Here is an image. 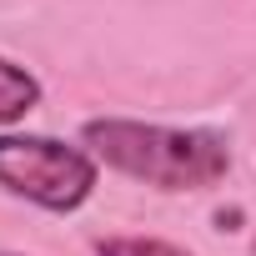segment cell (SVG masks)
Segmentation results:
<instances>
[{"label": "cell", "mask_w": 256, "mask_h": 256, "mask_svg": "<svg viewBox=\"0 0 256 256\" xmlns=\"http://www.w3.org/2000/svg\"><path fill=\"white\" fill-rule=\"evenodd\" d=\"M96 256H191V251L161 236H106L96 241Z\"/></svg>", "instance_id": "obj_4"}, {"label": "cell", "mask_w": 256, "mask_h": 256, "mask_svg": "<svg viewBox=\"0 0 256 256\" xmlns=\"http://www.w3.org/2000/svg\"><path fill=\"white\" fill-rule=\"evenodd\" d=\"M80 146L116 176H131L151 191H211L231 171V146L201 126H156L96 116L80 126Z\"/></svg>", "instance_id": "obj_1"}, {"label": "cell", "mask_w": 256, "mask_h": 256, "mask_svg": "<svg viewBox=\"0 0 256 256\" xmlns=\"http://www.w3.org/2000/svg\"><path fill=\"white\" fill-rule=\"evenodd\" d=\"M40 80L20 66V60H10V56H0V126H16V120H26L36 106H40Z\"/></svg>", "instance_id": "obj_3"}, {"label": "cell", "mask_w": 256, "mask_h": 256, "mask_svg": "<svg viewBox=\"0 0 256 256\" xmlns=\"http://www.w3.org/2000/svg\"><path fill=\"white\" fill-rule=\"evenodd\" d=\"M0 256H20V251H0Z\"/></svg>", "instance_id": "obj_5"}, {"label": "cell", "mask_w": 256, "mask_h": 256, "mask_svg": "<svg viewBox=\"0 0 256 256\" xmlns=\"http://www.w3.org/2000/svg\"><path fill=\"white\" fill-rule=\"evenodd\" d=\"M96 181H100V161L86 146L30 136V131H0V191L6 196L70 216L96 196Z\"/></svg>", "instance_id": "obj_2"}]
</instances>
